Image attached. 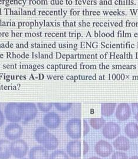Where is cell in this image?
I'll return each mask as SVG.
<instances>
[{
    "label": "cell",
    "instance_id": "obj_4",
    "mask_svg": "<svg viewBox=\"0 0 138 159\" xmlns=\"http://www.w3.org/2000/svg\"><path fill=\"white\" fill-rule=\"evenodd\" d=\"M66 130L69 137L73 139L81 137V119L73 118L69 120L66 125Z\"/></svg>",
    "mask_w": 138,
    "mask_h": 159
},
{
    "label": "cell",
    "instance_id": "obj_2",
    "mask_svg": "<svg viewBox=\"0 0 138 159\" xmlns=\"http://www.w3.org/2000/svg\"><path fill=\"white\" fill-rule=\"evenodd\" d=\"M22 119L25 122H29L35 118L38 114L36 104L33 102H20Z\"/></svg>",
    "mask_w": 138,
    "mask_h": 159
},
{
    "label": "cell",
    "instance_id": "obj_1",
    "mask_svg": "<svg viewBox=\"0 0 138 159\" xmlns=\"http://www.w3.org/2000/svg\"><path fill=\"white\" fill-rule=\"evenodd\" d=\"M6 119L12 123L19 122L22 120L21 110L18 102H9L4 109Z\"/></svg>",
    "mask_w": 138,
    "mask_h": 159
},
{
    "label": "cell",
    "instance_id": "obj_29",
    "mask_svg": "<svg viewBox=\"0 0 138 159\" xmlns=\"http://www.w3.org/2000/svg\"><path fill=\"white\" fill-rule=\"evenodd\" d=\"M135 119H136V121L138 122V112L136 114V115H135Z\"/></svg>",
    "mask_w": 138,
    "mask_h": 159
},
{
    "label": "cell",
    "instance_id": "obj_20",
    "mask_svg": "<svg viewBox=\"0 0 138 159\" xmlns=\"http://www.w3.org/2000/svg\"><path fill=\"white\" fill-rule=\"evenodd\" d=\"M54 105L57 110L60 111H66L71 108L73 104L70 102L67 103H54Z\"/></svg>",
    "mask_w": 138,
    "mask_h": 159
},
{
    "label": "cell",
    "instance_id": "obj_18",
    "mask_svg": "<svg viewBox=\"0 0 138 159\" xmlns=\"http://www.w3.org/2000/svg\"><path fill=\"white\" fill-rule=\"evenodd\" d=\"M106 121L103 117L100 118H92L90 120V125L93 129L99 130L105 125Z\"/></svg>",
    "mask_w": 138,
    "mask_h": 159
},
{
    "label": "cell",
    "instance_id": "obj_25",
    "mask_svg": "<svg viewBox=\"0 0 138 159\" xmlns=\"http://www.w3.org/2000/svg\"><path fill=\"white\" fill-rule=\"evenodd\" d=\"M83 146H84V150H83V154L85 155L87 153V152H89V145L87 144V143L86 141L83 142Z\"/></svg>",
    "mask_w": 138,
    "mask_h": 159
},
{
    "label": "cell",
    "instance_id": "obj_14",
    "mask_svg": "<svg viewBox=\"0 0 138 159\" xmlns=\"http://www.w3.org/2000/svg\"><path fill=\"white\" fill-rule=\"evenodd\" d=\"M116 149L121 151H127L130 148V142L126 137L119 136L113 142Z\"/></svg>",
    "mask_w": 138,
    "mask_h": 159
},
{
    "label": "cell",
    "instance_id": "obj_27",
    "mask_svg": "<svg viewBox=\"0 0 138 159\" xmlns=\"http://www.w3.org/2000/svg\"><path fill=\"white\" fill-rule=\"evenodd\" d=\"M129 159H138V156H133L132 157H131Z\"/></svg>",
    "mask_w": 138,
    "mask_h": 159
},
{
    "label": "cell",
    "instance_id": "obj_16",
    "mask_svg": "<svg viewBox=\"0 0 138 159\" xmlns=\"http://www.w3.org/2000/svg\"><path fill=\"white\" fill-rule=\"evenodd\" d=\"M116 103H102L101 104V114L105 117H110L115 111Z\"/></svg>",
    "mask_w": 138,
    "mask_h": 159
},
{
    "label": "cell",
    "instance_id": "obj_9",
    "mask_svg": "<svg viewBox=\"0 0 138 159\" xmlns=\"http://www.w3.org/2000/svg\"><path fill=\"white\" fill-rule=\"evenodd\" d=\"M131 115V109L127 103H121L118 105L116 111V117L120 121L129 119Z\"/></svg>",
    "mask_w": 138,
    "mask_h": 159
},
{
    "label": "cell",
    "instance_id": "obj_19",
    "mask_svg": "<svg viewBox=\"0 0 138 159\" xmlns=\"http://www.w3.org/2000/svg\"><path fill=\"white\" fill-rule=\"evenodd\" d=\"M49 159H69L67 154L62 150H56L53 152Z\"/></svg>",
    "mask_w": 138,
    "mask_h": 159
},
{
    "label": "cell",
    "instance_id": "obj_8",
    "mask_svg": "<svg viewBox=\"0 0 138 159\" xmlns=\"http://www.w3.org/2000/svg\"><path fill=\"white\" fill-rule=\"evenodd\" d=\"M94 150L96 154L99 156L106 157L109 156L112 153L113 148L109 143L102 140L96 144Z\"/></svg>",
    "mask_w": 138,
    "mask_h": 159
},
{
    "label": "cell",
    "instance_id": "obj_10",
    "mask_svg": "<svg viewBox=\"0 0 138 159\" xmlns=\"http://www.w3.org/2000/svg\"><path fill=\"white\" fill-rule=\"evenodd\" d=\"M29 157L30 159H48L49 155L44 147L35 146L30 150Z\"/></svg>",
    "mask_w": 138,
    "mask_h": 159
},
{
    "label": "cell",
    "instance_id": "obj_21",
    "mask_svg": "<svg viewBox=\"0 0 138 159\" xmlns=\"http://www.w3.org/2000/svg\"><path fill=\"white\" fill-rule=\"evenodd\" d=\"M53 103H44V102H38L37 106L43 112H48L53 107Z\"/></svg>",
    "mask_w": 138,
    "mask_h": 159
},
{
    "label": "cell",
    "instance_id": "obj_26",
    "mask_svg": "<svg viewBox=\"0 0 138 159\" xmlns=\"http://www.w3.org/2000/svg\"><path fill=\"white\" fill-rule=\"evenodd\" d=\"M132 106L133 113H137L138 112V103H132Z\"/></svg>",
    "mask_w": 138,
    "mask_h": 159
},
{
    "label": "cell",
    "instance_id": "obj_23",
    "mask_svg": "<svg viewBox=\"0 0 138 159\" xmlns=\"http://www.w3.org/2000/svg\"><path fill=\"white\" fill-rule=\"evenodd\" d=\"M83 125H84L83 135H84V136H86L87 134L89 133V131H90V127H89V125H88V123H87L86 120H84V121H83Z\"/></svg>",
    "mask_w": 138,
    "mask_h": 159
},
{
    "label": "cell",
    "instance_id": "obj_28",
    "mask_svg": "<svg viewBox=\"0 0 138 159\" xmlns=\"http://www.w3.org/2000/svg\"><path fill=\"white\" fill-rule=\"evenodd\" d=\"M89 159H101L100 158H99V157H90V158H89Z\"/></svg>",
    "mask_w": 138,
    "mask_h": 159
},
{
    "label": "cell",
    "instance_id": "obj_7",
    "mask_svg": "<svg viewBox=\"0 0 138 159\" xmlns=\"http://www.w3.org/2000/svg\"><path fill=\"white\" fill-rule=\"evenodd\" d=\"M43 123L47 128L54 129L59 127L61 119L58 113L55 112H49L44 115Z\"/></svg>",
    "mask_w": 138,
    "mask_h": 159
},
{
    "label": "cell",
    "instance_id": "obj_5",
    "mask_svg": "<svg viewBox=\"0 0 138 159\" xmlns=\"http://www.w3.org/2000/svg\"><path fill=\"white\" fill-rule=\"evenodd\" d=\"M23 133V128L16 123H12L7 125L4 130L5 136L10 140H16Z\"/></svg>",
    "mask_w": 138,
    "mask_h": 159
},
{
    "label": "cell",
    "instance_id": "obj_17",
    "mask_svg": "<svg viewBox=\"0 0 138 159\" xmlns=\"http://www.w3.org/2000/svg\"><path fill=\"white\" fill-rule=\"evenodd\" d=\"M48 133L49 131L45 127H39L35 131L34 137L35 140L39 143L42 144L43 139H44L47 134Z\"/></svg>",
    "mask_w": 138,
    "mask_h": 159
},
{
    "label": "cell",
    "instance_id": "obj_13",
    "mask_svg": "<svg viewBox=\"0 0 138 159\" xmlns=\"http://www.w3.org/2000/svg\"><path fill=\"white\" fill-rule=\"evenodd\" d=\"M11 143L7 140H0V159H9L11 157Z\"/></svg>",
    "mask_w": 138,
    "mask_h": 159
},
{
    "label": "cell",
    "instance_id": "obj_3",
    "mask_svg": "<svg viewBox=\"0 0 138 159\" xmlns=\"http://www.w3.org/2000/svg\"><path fill=\"white\" fill-rule=\"evenodd\" d=\"M29 147L27 143L22 139H18L11 143L12 155L17 159H22L27 154Z\"/></svg>",
    "mask_w": 138,
    "mask_h": 159
},
{
    "label": "cell",
    "instance_id": "obj_11",
    "mask_svg": "<svg viewBox=\"0 0 138 159\" xmlns=\"http://www.w3.org/2000/svg\"><path fill=\"white\" fill-rule=\"evenodd\" d=\"M66 150L71 157L77 158L81 156V142L79 140L71 141L67 144Z\"/></svg>",
    "mask_w": 138,
    "mask_h": 159
},
{
    "label": "cell",
    "instance_id": "obj_24",
    "mask_svg": "<svg viewBox=\"0 0 138 159\" xmlns=\"http://www.w3.org/2000/svg\"><path fill=\"white\" fill-rule=\"evenodd\" d=\"M4 121H5L4 115L2 113V111L0 110V127L3 125V124L4 123Z\"/></svg>",
    "mask_w": 138,
    "mask_h": 159
},
{
    "label": "cell",
    "instance_id": "obj_12",
    "mask_svg": "<svg viewBox=\"0 0 138 159\" xmlns=\"http://www.w3.org/2000/svg\"><path fill=\"white\" fill-rule=\"evenodd\" d=\"M41 144L47 150H54L58 146V140L56 137L49 132L43 139Z\"/></svg>",
    "mask_w": 138,
    "mask_h": 159
},
{
    "label": "cell",
    "instance_id": "obj_15",
    "mask_svg": "<svg viewBox=\"0 0 138 159\" xmlns=\"http://www.w3.org/2000/svg\"><path fill=\"white\" fill-rule=\"evenodd\" d=\"M125 133L130 139H136L138 137V125L133 122L127 124L125 128Z\"/></svg>",
    "mask_w": 138,
    "mask_h": 159
},
{
    "label": "cell",
    "instance_id": "obj_6",
    "mask_svg": "<svg viewBox=\"0 0 138 159\" xmlns=\"http://www.w3.org/2000/svg\"><path fill=\"white\" fill-rule=\"evenodd\" d=\"M103 135L108 139H113L119 136L121 133V127L113 122H109L104 126Z\"/></svg>",
    "mask_w": 138,
    "mask_h": 159
},
{
    "label": "cell",
    "instance_id": "obj_30",
    "mask_svg": "<svg viewBox=\"0 0 138 159\" xmlns=\"http://www.w3.org/2000/svg\"><path fill=\"white\" fill-rule=\"evenodd\" d=\"M27 159V158H22V159Z\"/></svg>",
    "mask_w": 138,
    "mask_h": 159
},
{
    "label": "cell",
    "instance_id": "obj_22",
    "mask_svg": "<svg viewBox=\"0 0 138 159\" xmlns=\"http://www.w3.org/2000/svg\"><path fill=\"white\" fill-rule=\"evenodd\" d=\"M112 159H128V156L125 153L116 152L112 155Z\"/></svg>",
    "mask_w": 138,
    "mask_h": 159
}]
</instances>
